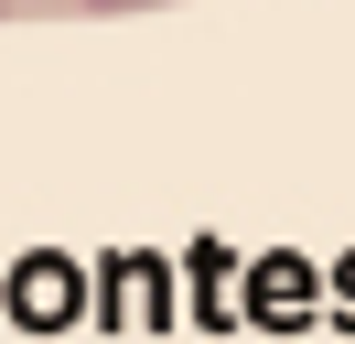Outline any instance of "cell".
<instances>
[{
  "label": "cell",
  "instance_id": "obj_2",
  "mask_svg": "<svg viewBox=\"0 0 355 344\" xmlns=\"http://www.w3.org/2000/svg\"><path fill=\"white\" fill-rule=\"evenodd\" d=\"M0 11H11V0H0Z\"/></svg>",
  "mask_w": 355,
  "mask_h": 344
},
{
  "label": "cell",
  "instance_id": "obj_1",
  "mask_svg": "<svg viewBox=\"0 0 355 344\" xmlns=\"http://www.w3.org/2000/svg\"><path fill=\"white\" fill-rule=\"evenodd\" d=\"M87 11H173V0H87Z\"/></svg>",
  "mask_w": 355,
  "mask_h": 344
}]
</instances>
